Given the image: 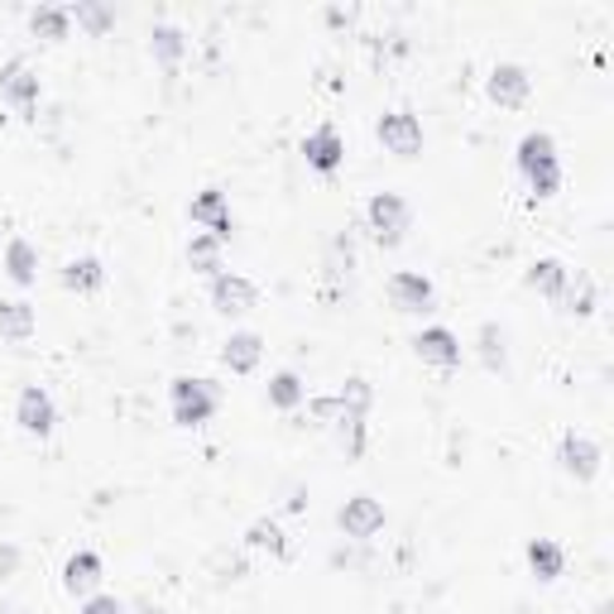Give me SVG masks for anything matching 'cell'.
Listing matches in <instances>:
<instances>
[{
    "instance_id": "6da1fadb",
    "label": "cell",
    "mask_w": 614,
    "mask_h": 614,
    "mask_svg": "<svg viewBox=\"0 0 614 614\" xmlns=\"http://www.w3.org/2000/svg\"><path fill=\"white\" fill-rule=\"evenodd\" d=\"M514 168L519 178L529 183L533 197H557L562 193V154H557V140L548 130H529L514 150Z\"/></svg>"
},
{
    "instance_id": "7a4b0ae2",
    "label": "cell",
    "mask_w": 614,
    "mask_h": 614,
    "mask_svg": "<svg viewBox=\"0 0 614 614\" xmlns=\"http://www.w3.org/2000/svg\"><path fill=\"white\" fill-rule=\"evenodd\" d=\"M222 408V385L216 379H197V375H178L168 385V418L178 428H202V422L216 418Z\"/></svg>"
},
{
    "instance_id": "3957f363",
    "label": "cell",
    "mask_w": 614,
    "mask_h": 614,
    "mask_svg": "<svg viewBox=\"0 0 614 614\" xmlns=\"http://www.w3.org/2000/svg\"><path fill=\"white\" fill-rule=\"evenodd\" d=\"M408 226H413V207H408L403 193H375L365 202V231H370V241L379 250H393V245H403Z\"/></svg>"
},
{
    "instance_id": "277c9868",
    "label": "cell",
    "mask_w": 614,
    "mask_h": 614,
    "mask_svg": "<svg viewBox=\"0 0 614 614\" xmlns=\"http://www.w3.org/2000/svg\"><path fill=\"white\" fill-rule=\"evenodd\" d=\"M341 393V422H336V437H341V447H346V457H360L365 451V422H370V408H375V389H370V379H346V389H336Z\"/></svg>"
},
{
    "instance_id": "5b68a950",
    "label": "cell",
    "mask_w": 614,
    "mask_h": 614,
    "mask_svg": "<svg viewBox=\"0 0 614 614\" xmlns=\"http://www.w3.org/2000/svg\"><path fill=\"white\" fill-rule=\"evenodd\" d=\"M0 101L20 115V121H39V101H43V82L24 58H6L0 63Z\"/></svg>"
},
{
    "instance_id": "8992f818",
    "label": "cell",
    "mask_w": 614,
    "mask_h": 614,
    "mask_svg": "<svg viewBox=\"0 0 614 614\" xmlns=\"http://www.w3.org/2000/svg\"><path fill=\"white\" fill-rule=\"evenodd\" d=\"M557 465H562V475L576 480V485H591V480H601L605 451H601V442H591L586 432H562V442H557Z\"/></svg>"
},
{
    "instance_id": "52a82bcc",
    "label": "cell",
    "mask_w": 614,
    "mask_h": 614,
    "mask_svg": "<svg viewBox=\"0 0 614 614\" xmlns=\"http://www.w3.org/2000/svg\"><path fill=\"white\" fill-rule=\"evenodd\" d=\"M14 422H20V432L24 437H53L58 432V403H53V393L43 389V385H24L20 389V399H14Z\"/></svg>"
},
{
    "instance_id": "ba28073f",
    "label": "cell",
    "mask_w": 614,
    "mask_h": 614,
    "mask_svg": "<svg viewBox=\"0 0 614 614\" xmlns=\"http://www.w3.org/2000/svg\"><path fill=\"white\" fill-rule=\"evenodd\" d=\"M385 504L375 494H350V500L336 509V529H341L350 543H370L375 533H385Z\"/></svg>"
},
{
    "instance_id": "9c48e42d",
    "label": "cell",
    "mask_w": 614,
    "mask_h": 614,
    "mask_svg": "<svg viewBox=\"0 0 614 614\" xmlns=\"http://www.w3.org/2000/svg\"><path fill=\"white\" fill-rule=\"evenodd\" d=\"M187 222L197 231H207V236H216L222 245L236 236V216H231V202H226L222 187H202V193L187 202Z\"/></svg>"
},
{
    "instance_id": "30bf717a",
    "label": "cell",
    "mask_w": 614,
    "mask_h": 614,
    "mask_svg": "<svg viewBox=\"0 0 614 614\" xmlns=\"http://www.w3.org/2000/svg\"><path fill=\"white\" fill-rule=\"evenodd\" d=\"M375 135L393 158H418L422 154V121L413 111H385L375 121Z\"/></svg>"
},
{
    "instance_id": "8fae6325",
    "label": "cell",
    "mask_w": 614,
    "mask_h": 614,
    "mask_svg": "<svg viewBox=\"0 0 614 614\" xmlns=\"http://www.w3.org/2000/svg\"><path fill=\"white\" fill-rule=\"evenodd\" d=\"M485 92H490L494 106L519 111V106H529V96H533V72L523 63H494L490 78H485Z\"/></svg>"
},
{
    "instance_id": "7c38bea8",
    "label": "cell",
    "mask_w": 614,
    "mask_h": 614,
    "mask_svg": "<svg viewBox=\"0 0 614 614\" xmlns=\"http://www.w3.org/2000/svg\"><path fill=\"white\" fill-rule=\"evenodd\" d=\"M303 158H307V168H313V173L331 178V173L346 164V140H341V130H336L331 121H321L317 130H307V135H303Z\"/></svg>"
},
{
    "instance_id": "4fadbf2b",
    "label": "cell",
    "mask_w": 614,
    "mask_h": 614,
    "mask_svg": "<svg viewBox=\"0 0 614 614\" xmlns=\"http://www.w3.org/2000/svg\"><path fill=\"white\" fill-rule=\"evenodd\" d=\"M207 294H212V307L222 317H245V313H255V307H259V288L245 279V274H231V269L216 274Z\"/></svg>"
},
{
    "instance_id": "5bb4252c",
    "label": "cell",
    "mask_w": 614,
    "mask_h": 614,
    "mask_svg": "<svg viewBox=\"0 0 614 614\" xmlns=\"http://www.w3.org/2000/svg\"><path fill=\"white\" fill-rule=\"evenodd\" d=\"M413 356L422 365H432V370H442V375L461 370V341H457V331H451V327H422L413 336Z\"/></svg>"
},
{
    "instance_id": "9a60e30c",
    "label": "cell",
    "mask_w": 614,
    "mask_h": 614,
    "mask_svg": "<svg viewBox=\"0 0 614 614\" xmlns=\"http://www.w3.org/2000/svg\"><path fill=\"white\" fill-rule=\"evenodd\" d=\"M389 303L399 307V313H432L437 303V288L422 269H399L389 279Z\"/></svg>"
},
{
    "instance_id": "2e32d148",
    "label": "cell",
    "mask_w": 614,
    "mask_h": 614,
    "mask_svg": "<svg viewBox=\"0 0 614 614\" xmlns=\"http://www.w3.org/2000/svg\"><path fill=\"white\" fill-rule=\"evenodd\" d=\"M259 360H265V336H259V331L241 327V331H231L222 341V365L231 375H255Z\"/></svg>"
},
{
    "instance_id": "e0dca14e",
    "label": "cell",
    "mask_w": 614,
    "mask_h": 614,
    "mask_svg": "<svg viewBox=\"0 0 614 614\" xmlns=\"http://www.w3.org/2000/svg\"><path fill=\"white\" fill-rule=\"evenodd\" d=\"M101 586V557L92 548L72 552V557L63 562V591L72 595V601H86V595H96Z\"/></svg>"
},
{
    "instance_id": "ac0fdd59",
    "label": "cell",
    "mask_w": 614,
    "mask_h": 614,
    "mask_svg": "<svg viewBox=\"0 0 614 614\" xmlns=\"http://www.w3.org/2000/svg\"><path fill=\"white\" fill-rule=\"evenodd\" d=\"M58 284H63L68 294H78V298H92V294L106 288V265H101L96 255H78V259H68V265H63Z\"/></svg>"
},
{
    "instance_id": "d6986e66",
    "label": "cell",
    "mask_w": 614,
    "mask_h": 614,
    "mask_svg": "<svg viewBox=\"0 0 614 614\" xmlns=\"http://www.w3.org/2000/svg\"><path fill=\"white\" fill-rule=\"evenodd\" d=\"M566 279H572V269H566V259L557 255H543V259H533L529 274H523V284L533 288V294H543L548 303H562L566 294Z\"/></svg>"
},
{
    "instance_id": "ffe728a7",
    "label": "cell",
    "mask_w": 614,
    "mask_h": 614,
    "mask_svg": "<svg viewBox=\"0 0 614 614\" xmlns=\"http://www.w3.org/2000/svg\"><path fill=\"white\" fill-rule=\"evenodd\" d=\"M6 279L14 288H34L39 284V245L34 241H24V236H14L6 245Z\"/></svg>"
},
{
    "instance_id": "44dd1931",
    "label": "cell",
    "mask_w": 614,
    "mask_h": 614,
    "mask_svg": "<svg viewBox=\"0 0 614 614\" xmlns=\"http://www.w3.org/2000/svg\"><path fill=\"white\" fill-rule=\"evenodd\" d=\"M150 53H154V63L164 68V72H178L183 63V53H187V34L178 24H168V20H158L150 29Z\"/></svg>"
},
{
    "instance_id": "7402d4cb",
    "label": "cell",
    "mask_w": 614,
    "mask_h": 614,
    "mask_svg": "<svg viewBox=\"0 0 614 614\" xmlns=\"http://www.w3.org/2000/svg\"><path fill=\"white\" fill-rule=\"evenodd\" d=\"M39 331L34 303L24 298H0V341H29Z\"/></svg>"
},
{
    "instance_id": "603a6c76",
    "label": "cell",
    "mask_w": 614,
    "mask_h": 614,
    "mask_svg": "<svg viewBox=\"0 0 614 614\" xmlns=\"http://www.w3.org/2000/svg\"><path fill=\"white\" fill-rule=\"evenodd\" d=\"M523 557H529V572L538 581H557L566 572V548L557 538H533V543L523 548Z\"/></svg>"
},
{
    "instance_id": "cb8c5ba5",
    "label": "cell",
    "mask_w": 614,
    "mask_h": 614,
    "mask_svg": "<svg viewBox=\"0 0 614 614\" xmlns=\"http://www.w3.org/2000/svg\"><path fill=\"white\" fill-rule=\"evenodd\" d=\"M222 250L226 245L216 236L193 231V241H187V265H193V274H202V279H216V274H222Z\"/></svg>"
},
{
    "instance_id": "d4e9b609",
    "label": "cell",
    "mask_w": 614,
    "mask_h": 614,
    "mask_svg": "<svg viewBox=\"0 0 614 614\" xmlns=\"http://www.w3.org/2000/svg\"><path fill=\"white\" fill-rule=\"evenodd\" d=\"M245 548L250 552H269L274 562L288 557V533L279 529V519H255L250 529H245Z\"/></svg>"
},
{
    "instance_id": "484cf974",
    "label": "cell",
    "mask_w": 614,
    "mask_h": 614,
    "mask_svg": "<svg viewBox=\"0 0 614 614\" xmlns=\"http://www.w3.org/2000/svg\"><path fill=\"white\" fill-rule=\"evenodd\" d=\"M475 346H480V360H485V370H494V375L509 370V336H504L500 321H480Z\"/></svg>"
},
{
    "instance_id": "4316f807",
    "label": "cell",
    "mask_w": 614,
    "mask_h": 614,
    "mask_svg": "<svg viewBox=\"0 0 614 614\" xmlns=\"http://www.w3.org/2000/svg\"><path fill=\"white\" fill-rule=\"evenodd\" d=\"M29 34H34V39H49V43L68 39V34H72V14H68V6H34V10H29Z\"/></svg>"
},
{
    "instance_id": "83f0119b",
    "label": "cell",
    "mask_w": 614,
    "mask_h": 614,
    "mask_svg": "<svg viewBox=\"0 0 614 614\" xmlns=\"http://www.w3.org/2000/svg\"><path fill=\"white\" fill-rule=\"evenodd\" d=\"M557 307H562L566 317H591L595 307H601V294H595V279H591V274H572Z\"/></svg>"
},
{
    "instance_id": "f1b7e54d",
    "label": "cell",
    "mask_w": 614,
    "mask_h": 614,
    "mask_svg": "<svg viewBox=\"0 0 614 614\" xmlns=\"http://www.w3.org/2000/svg\"><path fill=\"white\" fill-rule=\"evenodd\" d=\"M307 403V385L298 379V370H279L269 379V408H279V413H294V408Z\"/></svg>"
},
{
    "instance_id": "f546056e",
    "label": "cell",
    "mask_w": 614,
    "mask_h": 614,
    "mask_svg": "<svg viewBox=\"0 0 614 614\" xmlns=\"http://www.w3.org/2000/svg\"><path fill=\"white\" fill-rule=\"evenodd\" d=\"M68 14H72V24L86 29L92 39H106L115 29V10H106L101 0H78V6H68Z\"/></svg>"
},
{
    "instance_id": "4dcf8cb0",
    "label": "cell",
    "mask_w": 614,
    "mask_h": 614,
    "mask_svg": "<svg viewBox=\"0 0 614 614\" xmlns=\"http://www.w3.org/2000/svg\"><path fill=\"white\" fill-rule=\"evenodd\" d=\"M350 265H356V255H350V236H336V241L327 245V265H321V269H327L331 284H341L346 274H350Z\"/></svg>"
},
{
    "instance_id": "1f68e13d",
    "label": "cell",
    "mask_w": 614,
    "mask_h": 614,
    "mask_svg": "<svg viewBox=\"0 0 614 614\" xmlns=\"http://www.w3.org/2000/svg\"><path fill=\"white\" fill-rule=\"evenodd\" d=\"M307 418H313L317 428H336V422H341V393H317V399H307Z\"/></svg>"
},
{
    "instance_id": "d6a6232c",
    "label": "cell",
    "mask_w": 614,
    "mask_h": 614,
    "mask_svg": "<svg viewBox=\"0 0 614 614\" xmlns=\"http://www.w3.org/2000/svg\"><path fill=\"white\" fill-rule=\"evenodd\" d=\"M82 614H130L125 610V601H115V595H86V601H82Z\"/></svg>"
},
{
    "instance_id": "836d02e7",
    "label": "cell",
    "mask_w": 614,
    "mask_h": 614,
    "mask_svg": "<svg viewBox=\"0 0 614 614\" xmlns=\"http://www.w3.org/2000/svg\"><path fill=\"white\" fill-rule=\"evenodd\" d=\"M321 20H327L331 29H350V24H356V10H341V6H327V10H321Z\"/></svg>"
},
{
    "instance_id": "e575fe53",
    "label": "cell",
    "mask_w": 614,
    "mask_h": 614,
    "mask_svg": "<svg viewBox=\"0 0 614 614\" xmlns=\"http://www.w3.org/2000/svg\"><path fill=\"white\" fill-rule=\"evenodd\" d=\"M14 566V548H0V572H10Z\"/></svg>"
},
{
    "instance_id": "d590c367",
    "label": "cell",
    "mask_w": 614,
    "mask_h": 614,
    "mask_svg": "<svg viewBox=\"0 0 614 614\" xmlns=\"http://www.w3.org/2000/svg\"><path fill=\"white\" fill-rule=\"evenodd\" d=\"M140 614H164V610H154V605H140Z\"/></svg>"
}]
</instances>
